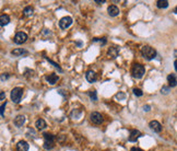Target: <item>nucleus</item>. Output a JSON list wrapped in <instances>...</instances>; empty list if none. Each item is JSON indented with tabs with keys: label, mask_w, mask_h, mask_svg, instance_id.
<instances>
[{
	"label": "nucleus",
	"mask_w": 177,
	"mask_h": 151,
	"mask_svg": "<svg viewBox=\"0 0 177 151\" xmlns=\"http://www.w3.org/2000/svg\"><path fill=\"white\" fill-rule=\"evenodd\" d=\"M141 54L145 59L152 60L156 57V50L151 46H143L142 49H141Z\"/></svg>",
	"instance_id": "f257e3e1"
},
{
	"label": "nucleus",
	"mask_w": 177,
	"mask_h": 151,
	"mask_svg": "<svg viewBox=\"0 0 177 151\" xmlns=\"http://www.w3.org/2000/svg\"><path fill=\"white\" fill-rule=\"evenodd\" d=\"M132 76L137 79H141L143 77V74L145 72V68L140 64H135L133 65V67H132Z\"/></svg>",
	"instance_id": "f03ea898"
},
{
	"label": "nucleus",
	"mask_w": 177,
	"mask_h": 151,
	"mask_svg": "<svg viewBox=\"0 0 177 151\" xmlns=\"http://www.w3.org/2000/svg\"><path fill=\"white\" fill-rule=\"evenodd\" d=\"M22 95H23V89L21 88H14L13 90L11 91V100L13 101L14 103H19L21 99H22Z\"/></svg>",
	"instance_id": "7ed1b4c3"
},
{
	"label": "nucleus",
	"mask_w": 177,
	"mask_h": 151,
	"mask_svg": "<svg viewBox=\"0 0 177 151\" xmlns=\"http://www.w3.org/2000/svg\"><path fill=\"white\" fill-rule=\"evenodd\" d=\"M71 24H72V18L71 17H64L59 21V26L62 30H67Z\"/></svg>",
	"instance_id": "20e7f679"
},
{
	"label": "nucleus",
	"mask_w": 177,
	"mask_h": 151,
	"mask_svg": "<svg viewBox=\"0 0 177 151\" xmlns=\"http://www.w3.org/2000/svg\"><path fill=\"white\" fill-rule=\"evenodd\" d=\"M26 40H27V35H26V33H24V32H18L13 38L14 43H15V44H19V45L25 43Z\"/></svg>",
	"instance_id": "39448f33"
},
{
	"label": "nucleus",
	"mask_w": 177,
	"mask_h": 151,
	"mask_svg": "<svg viewBox=\"0 0 177 151\" xmlns=\"http://www.w3.org/2000/svg\"><path fill=\"white\" fill-rule=\"evenodd\" d=\"M91 120L93 122L94 124H96V125H100V124L103 123V116L100 114V113H97V112H93V113H91Z\"/></svg>",
	"instance_id": "423d86ee"
},
{
	"label": "nucleus",
	"mask_w": 177,
	"mask_h": 151,
	"mask_svg": "<svg viewBox=\"0 0 177 151\" xmlns=\"http://www.w3.org/2000/svg\"><path fill=\"white\" fill-rule=\"evenodd\" d=\"M149 126H150V128L152 129L154 133H160V132L162 130V125H161L158 120H152V122H150Z\"/></svg>",
	"instance_id": "0eeeda50"
},
{
	"label": "nucleus",
	"mask_w": 177,
	"mask_h": 151,
	"mask_svg": "<svg viewBox=\"0 0 177 151\" xmlns=\"http://www.w3.org/2000/svg\"><path fill=\"white\" fill-rule=\"evenodd\" d=\"M28 149H30V146L24 140H21L17 143V150L18 151H28Z\"/></svg>",
	"instance_id": "6e6552de"
},
{
	"label": "nucleus",
	"mask_w": 177,
	"mask_h": 151,
	"mask_svg": "<svg viewBox=\"0 0 177 151\" xmlns=\"http://www.w3.org/2000/svg\"><path fill=\"white\" fill-rule=\"evenodd\" d=\"M85 78L86 80L89 81L90 83H93L96 81V79H97V76H96V73L93 71V70H89L85 74Z\"/></svg>",
	"instance_id": "1a4fd4ad"
},
{
	"label": "nucleus",
	"mask_w": 177,
	"mask_h": 151,
	"mask_svg": "<svg viewBox=\"0 0 177 151\" xmlns=\"http://www.w3.org/2000/svg\"><path fill=\"white\" fill-rule=\"evenodd\" d=\"M24 123H25V116L24 115H18L14 118V125L17 127H22Z\"/></svg>",
	"instance_id": "9d476101"
},
{
	"label": "nucleus",
	"mask_w": 177,
	"mask_h": 151,
	"mask_svg": "<svg viewBox=\"0 0 177 151\" xmlns=\"http://www.w3.org/2000/svg\"><path fill=\"white\" fill-rule=\"evenodd\" d=\"M167 81H168V84H169V88L172 87H176V74L175 73H171V74H168L167 76Z\"/></svg>",
	"instance_id": "9b49d317"
},
{
	"label": "nucleus",
	"mask_w": 177,
	"mask_h": 151,
	"mask_svg": "<svg viewBox=\"0 0 177 151\" xmlns=\"http://www.w3.org/2000/svg\"><path fill=\"white\" fill-rule=\"evenodd\" d=\"M118 54H119V50H118L117 47H115V46H113V47H110L108 49V53H107V55L109 56V58H116L118 56Z\"/></svg>",
	"instance_id": "f8f14e48"
},
{
	"label": "nucleus",
	"mask_w": 177,
	"mask_h": 151,
	"mask_svg": "<svg viewBox=\"0 0 177 151\" xmlns=\"http://www.w3.org/2000/svg\"><path fill=\"white\" fill-rule=\"evenodd\" d=\"M142 135H141V133L139 132V130H131V133H130V136H129V140L130 141H137V139L138 138H140Z\"/></svg>",
	"instance_id": "ddd939ff"
},
{
	"label": "nucleus",
	"mask_w": 177,
	"mask_h": 151,
	"mask_svg": "<svg viewBox=\"0 0 177 151\" xmlns=\"http://www.w3.org/2000/svg\"><path fill=\"white\" fill-rule=\"evenodd\" d=\"M107 11H108V14L110 17H117L118 14H119V9L116 6H109Z\"/></svg>",
	"instance_id": "4468645a"
},
{
	"label": "nucleus",
	"mask_w": 177,
	"mask_h": 151,
	"mask_svg": "<svg viewBox=\"0 0 177 151\" xmlns=\"http://www.w3.org/2000/svg\"><path fill=\"white\" fill-rule=\"evenodd\" d=\"M46 80L48 81L49 84L54 86L56 82H58V76H57L56 73H51V74H49V76H47V77H46Z\"/></svg>",
	"instance_id": "2eb2a0df"
},
{
	"label": "nucleus",
	"mask_w": 177,
	"mask_h": 151,
	"mask_svg": "<svg viewBox=\"0 0 177 151\" xmlns=\"http://www.w3.org/2000/svg\"><path fill=\"white\" fill-rule=\"evenodd\" d=\"M10 22V17L7 14H2L0 15V26H5Z\"/></svg>",
	"instance_id": "dca6fc26"
},
{
	"label": "nucleus",
	"mask_w": 177,
	"mask_h": 151,
	"mask_svg": "<svg viewBox=\"0 0 177 151\" xmlns=\"http://www.w3.org/2000/svg\"><path fill=\"white\" fill-rule=\"evenodd\" d=\"M27 51L25 49H23V48H15V49H13L12 51H11V54L13 56H22L24 55V54H26Z\"/></svg>",
	"instance_id": "f3484780"
},
{
	"label": "nucleus",
	"mask_w": 177,
	"mask_h": 151,
	"mask_svg": "<svg viewBox=\"0 0 177 151\" xmlns=\"http://www.w3.org/2000/svg\"><path fill=\"white\" fill-rule=\"evenodd\" d=\"M35 125H36V127L37 129H44L47 126L46 125V122L44 120L43 118H40V119H37L36 120V123H35Z\"/></svg>",
	"instance_id": "a211bd4d"
},
{
	"label": "nucleus",
	"mask_w": 177,
	"mask_h": 151,
	"mask_svg": "<svg viewBox=\"0 0 177 151\" xmlns=\"http://www.w3.org/2000/svg\"><path fill=\"white\" fill-rule=\"evenodd\" d=\"M44 139H45L46 142H51L54 143L55 141V136L53 134H49V133H45L44 134Z\"/></svg>",
	"instance_id": "6ab92c4d"
},
{
	"label": "nucleus",
	"mask_w": 177,
	"mask_h": 151,
	"mask_svg": "<svg viewBox=\"0 0 177 151\" xmlns=\"http://www.w3.org/2000/svg\"><path fill=\"white\" fill-rule=\"evenodd\" d=\"M156 6H158V8H160V9H165V8L168 7V1L167 0H159V1L156 2Z\"/></svg>",
	"instance_id": "aec40b11"
},
{
	"label": "nucleus",
	"mask_w": 177,
	"mask_h": 151,
	"mask_svg": "<svg viewBox=\"0 0 177 151\" xmlns=\"http://www.w3.org/2000/svg\"><path fill=\"white\" fill-rule=\"evenodd\" d=\"M23 14L25 15V17H30V15H32L33 14V8L32 7H26V8H24L23 10Z\"/></svg>",
	"instance_id": "412c9836"
},
{
	"label": "nucleus",
	"mask_w": 177,
	"mask_h": 151,
	"mask_svg": "<svg viewBox=\"0 0 177 151\" xmlns=\"http://www.w3.org/2000/svg\"><path fill=\"white\" fill-rule=\"evenodd\" d=\"M89 95L91 96V99L93 101L97 100V96H96V92L95 91H90V92H89Z\"/></svg>",
	"instance_id": "4be33fe9"
},
{
	"label": "nucleus",
	"mask_w": 177,
	"mask_h": 151,
	"mask_svg": "<svg viewBox=\"0 0 177 151\" xmlns=\"http://www.w3.org/2000/svg\"><path fill=\"white\" fill-rule=\"evenodd\" d=\"M133 94H135V95H137V96H141L143 93H142V91H141L140 89H137V88H135V89H133Z\"/></svg>",
	"instance_id": "5701e85b"
},
{
	"label": "nucleus",
	"mask_w": 177,
	"mask_h": 151,
	"mask_svg": "<svg viewBox=\"0 0 177 151\" xmlns=\"http://www.w3.org/2000/svg\"><path fill=\"white\" fill-rule=\"evenodd\" d=\"M53 147H54V143H51V142H46L45 141V143H44V148L47 149V150H48V149H51Z\"/></svg>",
	"instance_id": "b1692460"
},
{
	"label": "nucleus",
	"mask_w": 177,
	"mask_h": 151,
	"mask_svg": "<svg viewBox=\"0 0 177 151\" xmlns=\"http://www.w3.org/2000/svg\"><path fill=\"white\" fill-rule=\"evenodd\" d=\"M161 92H162L163 94H168V93H169V87H163L162 90H161Z\"/></svg>",
	"instance_id": "393cba45"
},
{
	"label": "nucleus",
	"mask_w": 177,
	"mask_h": 151,
	"mask_svg": "<svg viewBox=\"0 0 177 151\" xmlns=\"http://www.w3.org/2000/svg\"><path fill=\"white\" fill-rule=\"evenodd\" d=\"M46 59L48 60V61H49V63H51V64L54 65V67H55V68H57V69H58V70H59V71H61V68H60V67H59V65L55 64L54 61H53V60H51V59H49V58H46Z\"/></svg>",
	"instance_id": "a878e982"
},
{
	"label": "nucleus",
	"mask_w": 177,
	"mask_h": 151,
	"mask_svg": "<svg viewBox=\"0 0 177 151\" xmlns=\"http://www.w3.org/2000/svg\"><path fill=\"white\" fill-rule=\"evenodd\" d=\"M6 105H7V102H5L2 105L0 106V114L1 115H3V112H5V107H6Z\"/></svg>",
	"instance_id": "bb28decb"
},
{
	"label": "nucleus",
	"mask_w": 177,
	"mask_h": 151,
	"mask_svg": "<svg viewBox=\"0 0 177 151\" xmlns=\"http://www.w3.org/2000/svg\"><path fill=\"white\" fill-rule=\"evenodd\" d=\"M6 99V93L2 90H0V101L5 100Z\"/></svg>",
	"instance_id": "cd10ccee"
},
{
	"label": "nucleus",
	"mask_w": 177,
	"mask_h": 151,
	"mask_svg": "<svg viewBox=\"0 0 177 151\" xmlns=\"http://www.w3.org/2000/svg\"><path fill=\"white\" fill-rule=\"evenodd\" d=\"M130 151H142L140 149V148H137V147H133V148H131V150Z\"/></svg>",
	"instance_id": "c85d7f7f"
},
{
	"label": "nucleus",
	"mask_w": 177,
	"mask_h": 151,
	"mask_svg": "<svg viewBox=\"0 0 177 151\" xmlns=\"http://www.w3.org/2000/svg\"><path fill=\"white\" fill-rule=\"evenodd\" d=\"M96 3H99V5H102V3H105V0H102V1H100V0H95Z\"/></svg>",
	"instance_id": "c756f323"
},
{
	"label": "nucleus",
	"mask_w": 177,
	"mask_h": 151,
	"mask_svg": "<svg viewBox=\"0 0 177 151\" xmlns=\"http://www.w3.org/2000/svg\"><path fill=\"white\" fill-rule=\"evenodd\" d=\"M8 77H9L8 74H6V76H1V79H2V80H5V79H7Z\"/></svg>",
	"instance_id": "7c9ffc66"
},
{
	"label": "nucleus",
	"mask_w": 177,
	"mask_h": 151,
	"mask_svg": "<svg viewBox=\"0 0 177 151\" xmlns=\"http://www.w3.org/2000/svg\"><path fill=\"white\" fill-rule=\"evenodd\" d=\"M150 109H149V106L146 105V106H144V111H149Z\"/></svg>",
	"instance_id": "2f4dec72"
}]
</instances>
